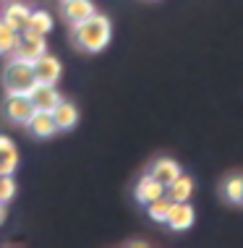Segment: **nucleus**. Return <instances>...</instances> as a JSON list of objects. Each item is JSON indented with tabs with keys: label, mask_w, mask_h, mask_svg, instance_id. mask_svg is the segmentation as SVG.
<instances>
[{
	"label": "nucleus",
	"mask_w": 243,
	"mask_h": 248,
	"mask_svg": "<svg viewBox=\"0 0 243 248\" xmlns=\"http://www.w3.org/2000/svg\"><path fill=\"white\" fill-rule=\"evenodd\" d=\"M18 42H21V34L13 31L5 21H0V55H13Z\"/></svg>",
	"instance_id": "nucleus-16"
},
{
	"label": "nucleus",
	"mask_w": 243,
	"mask_h": 248,
	"mask_svg": "<svg viewBox=\"0 0 243 248\" xmlns=\"http://www.w3.org/2000/svg\"><path fill=\"white\" fill-rule=\"evenodd\" d=\"M29 16H32V11L26 8L24 3H11L8 8L3 11V21L8 24L13 31H18V34L29 26Z\"/></svg>",
	"instance_id": "nucleus-13"
},
{
	"label": "nucleus",
	"mask_w": 243,
	"mask_h": 248,
	"mask_svg": "<svg viewBox=\"0 0 243 248\" xmlns=\"http://www.w3.org/2000/svg\"><path fill=\"white\" fill-rule=\"evenodd\" d=\"M18 165V152L11 139L0 136V175H11Z\"/></svg>",
	"instance_id": "nucleus-14"
},
{
	"label": "nucleus",
	"mask_w": 243,
	"mask_h": 248,
	"mask_svg": "<svg viewBox=\"0 0 243 248\" xmlns=\"http://www.w3.org/2000/svg\"><path fill=\"white\" fill-rule=\"evenodd\" d=\"M29 31H37V34H50L52 29V16L47 11H32L29 16V26H26ZM24 29V31H26Z\"/></svg>",
	"instance_id": "nucleus-18"
},
{
	"label": "nucleus",
	"mask_w": 243,
	"mask_h": 248,
	"mask_svg": "<svg viewBox=\"0 0 243 248\" xmlns=\"http://www.w3.org/2000/svg\"><path fill=\"white\" fill-rule=\"evenodd\" d=\"M63 13L71 24H81L86 18H92L97 8L89 3V0H63Z\"/></svg>",
	"instance_id": "nucleus-12"
},
{
	"label": "nucleus",
	"mask_w": 243,
	"mask_h": 248,
	"mask_svg": "<svg viewBox=\"0 0 243 248\" xmlns=\"http://www.w3.org/2000/svg\"><path fill=\"white\" fill-rule=\"evenodd\" d=\"M16 196V183L11 175H0V204H8Z\"/></svg>",
	"instance_id": "nucleus-20"
},
{
	"label": "nucleus",
	"mask_w": 243,
	"mask_h": 248,
	"mask_svg": "<svg viewBox=\"0 0 243 248\" xmlns=\"http://www.w3.org/2000/svg\"><path fill=\"white\" fill-rule=\"evenodd\" d=\"M34 84H37V78H34V71H32L29 60L11 58L8 65H5V71H3L5 92H8V94H29Z\"/></svg>",
	"instance_id": "nucleus-2"
},
{
	"label": "nucleus",
	"mask_w": 243,
	"mask_h": 248,
	"mask_svg": "<svg viewBox=\"0 0 243 248\" xmlns=\"http://www.w3.org/2000/svg\"><path fill=\"white\" fill-rule=\"evenodd\" d=\"M170 204H173V199L165 193V196H160V199H154V201L146 204V214H149L154 222H165L167 212H170Z\"/></svg>",
	"instance_id": "nucleus-17"
},
{
	"label": "nucleus",
	"mask_w": 243,
	"mask_h": 248,
	"mask_svg": "<svg viewBox=\"0 0 243 248\" xmlns=\"http://www.w3.org/2000/svg\"><path fill=\"white\" fill-rule=\"evenodd\" d=\"M47 52V42H45V34H37V31H21V42H18L13 58H21V60H37L39 55Z\"/></svg>",
	"instance_id": "nucleus-5"
},
{
	"label": "nucleus",
	"mask_w": 243,
	"mask_h": 248,
	"mask_svg": "<svg viewBox=\"0 0 243 248\" xmlns=\"http://www.w3.org/2000/svg\"><path fill=\"white\" fill-rule=\"evenodd\" d=\"M52 120H55L58 131H71L73 125L79 123V110H76V105L60 99V102L52 107Z\"/></svg>",
	"instance_id": "nucleus-10"
},
{
	"label": "nucleus",
	"mask_w": 243,
	"mask_h": 248,
	"mask_svg": "<svg viewBox=\"0 0 243 248\" xmlns=\"http://www.w3.org/2000/svg\"><path fill=\"white\" fill-rule=\"evenodd\" d=\"M29 99H32V105H34V110L52 112V107H55L63 97L58 94L55 84H34L32 92H29Z\"/></svg>",
	"instance_id": "nucleus-7"
},
{
	"label": "nucleus",
	"mask_w": 243,
	"mask_h": 248,
	"mask_svg": "<svg viewBox=\"0 0 243 248\" xmlns=\"http://www.w3.org/2000/svg\"><path fill=\"white\" fill-rule=\"evenodd\" d=\"M5 222V209H3V204H0V225Z\"/></svg>",
	"instance_id": "nucleus-21"
},
{
	"label": "nucleus",
	"mask_w": 243,
	"mask_h": 248,
	"mask_svg": "<svg viewBox=\"0 0 243 248\" xmlns=\"http://www.w3.org/2000/svg\"><path fill=\"white\" fill-rule=\"evenodd\" d=\"M26 125H29L32 136H37V139H50L52 133L58 131L55 120H52V112H47V110H37Z\"/></svg>",
	"instance_id": "nucleus-11"
},
{
	"label": "nucleus",
	"mask_w": 243,
	"mask_h": 248,
	"mask_svg": "<svg viewBox=\"0 0 243 248\" xmlns=\"http://www.w3.org/2000/svg\"><path fill=\"white\" fill-rule=\"evenodd\" d=\"M3 110H5V118H8L11 123H16V125H26L29 118L37 112L34 105H32V99H29V94H8L5 97Z\"/></svg>",
	"instance_id": "nucleus-3"
},
{
	"label": "nucleus",
	"mask_w": 243,
	"mask_h": 248,
	"mask_svg": "<svg viewBox=\"0 0 243 248\" xmlns=\"http://www.w3.org/2000/svg\"><path fill=\"white\" fill-rule=\"evenodd\" d=\"M222 193L230 204H243V175H235L230 180H225L222 186Z\"/></svg>",
	"instance_id": "nucleus-19"
},
{
	"label": "nucleus",
	"mask_w": 243,
	"mask_h": 248,
	"mask_svg": "<svg viewBox=\"0 0 243 248\" xmlns=\"http://www.w3.org/2000/svg\"><path fill=\"white\" fill-rule=\"evenodd\" d=\"M133 193H136V201H139V204L146 206L149 201L165 196V186H162L154 175H144V178L136 183V191H133Z\"/></svg>",
	"instance_id": "nucleus-9"
},
{
	"label": "nucleus",
	"mask_w": 243,
	"mask_h": 248,
	"mask_svg": "<svg viewBox=\"0 0 243 248\" xmlns=\"http://www.w3.org/2000/svg\"><path fill=\"white\" fill-rule=\"evenodd\" d=\"M194 219H196V212H194V206L188 204V201H173L165 222L170 225L173 230L183 232V230H188V227L194 225Z\"/></svg>",
	"instance_id": "nucleus-6"
},
{
	"label": "nucleus",
	"mask_w": 243,
	"mask_h": 248,
	"mask_svg": "<svg viewBox=\"0 0 243 248\" xmlns=\"http://www.w3.org/2000/svg\"><path fill=\"white\" fill-rule=\"evenodd\" d=\"M165 193H167L173 201H188V199H191V193H194V178L180 172V175L165 188Z\"/></svg>",
	"instance_id": "nucleus-15"
},
{
	"label": "nucleus",
	"mask_w": 243,
	"mask_h": 248,
	"mask_svg": "<svg viewBox=\"0 0 243 248\" xmlns=\"http://www.w3.org/2000/svg\"><path fill=\"white\" fill-rule=\"evenodd\" d=\"M32 71H34L37 84H58L60 73H63V65H60V60L55 55L45 52L37 60H32Z\"/></svg>",
	"instance_id": "nucleus-4"
},
{
	"label": "nucleus",
	"mask_w": 243,
	"mask_h": 248,
	"mask_svg": "<svg viewBox=\"0 0 243 248\" xmlns=\"http://www.w3.org/2000/svg\"><path fill=\"white\" fill-rule=\"evenodd\" d=\"M110 34H113L110 18L102 16V13H94L86 21L73 24V42L84 52H102L110 42Z\"/></svg>",
	"instance_id": "nucleus-1"
},
{
	"label": "nucleus",
	"mask_w": 243,
	"mask_h": 248,
	"mask_svg": "<svg viewBox=\"0 0 243 248\" xmlns=\"http://www.w3.org/2000/svg\"><path fill=\"white\" fill-rule=\"evenodd\" d=\"M180 172H183V170H180V165L175 162V159H170V157H160V159H154L149 175H154V178H157L160 183L167 188V186H170L173 180L180 175Z\"/></svg>",
	"instance_id": "nucleus-8"
}]
</instances>
